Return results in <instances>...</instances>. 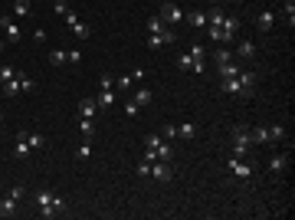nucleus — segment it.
<instances>
[{
	"label": "nucleus",
	"mask_w": 295,
	"mask_h": 220,
	"mask_svg": "<svg viewBox=\"0 0 295 220\" xmlns=\"http://www.w3.org/2000/svg\"><path fill=\"white\" fill-rule=\"evenodd\" d=\"M229 142H233V158H246L250 148H252V132L246 125H236L233 135H229Z\"/></svg>",
	"instance_id": "nucleus-1"
},
{
	"label": "nucleus",
	"mask_w": 295,
	"mask_h": 220,
	"mask_svg": "<svg viewBox=\"0 0 295 220\" xmlns=\"http://www.w3.org/2000/svg\"><path fill=\"white\" fill-rule=\"evenodd\" d=\"M0 89H3V96H7V99H13V96H20V92H33V89H36V82H33L26 73H17V76L7 79Z\"/></svg>",
	"instance_id": "nucleus-2"
},
{
	"label": "nucleus",
	"mask_w": 295,
	"mask_h": 220,
	"mask_svg": "<svg viewBox=\"0 0 295 220\" xmlns=\"http://www.w3.org/2000/svg\"><path fill=\"white\" fill-rule=\"evenodd\" d=\"M158 17H161V20L167 23V26H177V23H184V10H181L177 3H161Z\"/></svg>",
	"instance_id": "nucleus-3"
},
{
	"label": "nucleus",
	"mask_w": 295,
	"mask_h": 220,
	"mask_svg": "<svg viewBox=\"0 0 295 220\" xmlns=\"http://www.w3.org/2000/svg\"><path fill=\"white\" fill-rule=\"evenodd\" d=\"M243 23H240V17H223V23H220V33H223V43H233L236 40V30H240Z\"/></svg>",
	"instance_id": "nucleus-4"
},
{
	"label": "nucleus",
	"mask_w": 295,
	"mask_h": 220,
	"mask_svg": "<svg viewBox=\"0 0 295 220\" xmlns=\"http://www.w3.org/2000/svg\"><path fill=\"white\" fill-rule=\"evenodd\" d=\"M229 174L233 177H243V181H250L252 174H256V171H252V165H246V161H240V158H229Z\"/></svg>",
	"instance_id": "nucleus-5"
},
{
	"label": "nucleus",
	"mask_w": 295,
	"mask_h": 220,
	"mask_svg": "<svg viewBox=\"0 0 295 220\" xmlns=\"http://www.w3.org/2000/svg\"><path fill=\"white\" fill-rule=\"evenodd\" d=\"M0 30L7 36V43H20V26H17L13 17H0Z\"/></svg>",
	"instance_id": "nucleus-6"
},
{
	"label": "nucleus",
	"mask_w": 295,
	"mask_h": 220,
	"mask_svg": "<svg viewBox=\"0 0 295 220\" xmlns=\"http://www.w3.org/2000/svg\"><path fill=\"white\" fill-rule=\"evenodd\" d=\"M151 177L154 181H171L174 177V171H171V161H151Z\"/></svg>",
	"instance_id": "nucleus-7"
},
{
	"label": "nucleus",
	"mask_w": 295,
	"mask_h": 220,
	"mask_svg": "<svg viewBox=\"0 0 295 220\" xmlns=\"http://www.w3.org/2000/svg\"><path fill=\"white\" fill-rule=\"evenodd\" d=\"M174 40H177L174 30L167 26V30H161V33H151V36H148V46H151V49H158V46H167V43H174Z\"/></svg>",
	"instance_id": "nucleus-8"
},
{
	"label": "nucleus",
	"mask_w": 295,
	"mask_h": 220,
	"mask_svg": "<svg viewBox=\"0 0 295 220\" xmlns=\"http://www.w3.org/2000/svg\"><path fill=\"white\" fill-rule=\"evenodd\" d=\"M256 23H259L262 33H272V30H275V13L272 10H262L259 17H256Z\"/></svg>",
	"instance_id": "nucleus-9"
},
{
	"label": "nucleus",
	"mask_w": 295,
	"mask_h": 220,
	"mask_svg": "<svg viewBox=\"0 0 295 220\" xmlns=\"http://www.w3.org/2000/svg\"><path fill=\"white\" fill-rule=\"evenodd\" d=\"M220 86H223V92H229V96H246V89H243L240 76H233V79H223Z\"/></svg>",
	"instance_id": "nucleus-10"
},
{
	"label": "nucleus",
	"mask_w": 295,
	"mask_h": 220,
	"mask_svg": "<svg viewBox=\"0 0 295 220\" xmlns=\"http://www.w3.org/2000/svg\"><path fill=\"white\" fill-rule=\"evenodd\" d=\"M13 158H30V142H26V132L17 135V145H13Z\"/></svg>",
	"instance_id": "nucleus-11"
},
{
	"label": "nucleus",
	"mask_w": 295,
	"mask_h": 220,
	"mask_svg": "<svg viewBox=\"0 0 295 220\" xmlns=\"http://www.w3.org/2000/svg\"><path fill=\"white\" fill-rule=\"evenodd\" d=\"M217 73H220L223 79H233V76H240V73H243V66L229 59V63H220V66H217Z\"/></svg>",
	"instance_id": "nucleus-12"
},
{
	"label": "nucleus",
	"mask_w": 295,
	"mask_h": 220,
	"mask_svg": "<svg viewBox=\"0 0 295 220\" xmlns=\"http://www.w3.org/2000/svg\"><path fill=\"white\" fill-rule=\"evenodd\" d=\"M115 99H118V92H115V89H102V92H98V99H95V105H98V109H109V105H115Z\"/></svg>",
	"instance_id": "nucleus-13"
},
{
	"label": "nucleus",
	"mask_w": 295,
	"mask_h": 220,
	"mask_svg": "<svg viewBox=\"0 0 295 220\" xmlns=\"http://www.w3.org/2000/svg\"><path fill=\"white\" fill-rule=\"evenodd\" d=\"M233 56H240V59H252V56H256V43H252V40H243V43L233 49Z\"/></svg>",
	"instance_id": "nucleus-14"
},
{
	"label": "nucleus",
	"mask_w": 295,
	"mask_h": 220,
	"mask_svg": "<svg viewBox=\"0 0 295 220\" xmlns=\"http://www.w3.org/2000/svg\"><path fill=\"white\" fill-rule=\"evenodd\" d=\"M285 168H289V154H272V158H269V171H272V174H282Z\"/></svg>",
	"instance_id": "nucleus-15"
},
{
	"label": "nucleus",
	"mask_w": 295,
	"mask_h": 220,
	"mask_svg": "<svg viewBox=\"0 0 295 220\" xmlns=\"http://www.w3.org/2000/svg\"><path fill=\"white\" fill-rule=\"evenodd\" d=\"M95 112H98L95 99H82L79 102V115H82V119H95Z\"/></svg>",
	"instance_id": "nucleus-16"
},
{
	"label": "nucleus",
	"mask_w": 295,
	"mask_h": 220,
	"mask_svg": "<svg viewBox=\"0 0 295 220\" xmlns=\"http://www.w3.org/2000/svg\"><path fill=\"white\" fill-rule=\"evenodd\" d=\"M17 204H20V200H13L10 194H7V197L0 200V217H13V214H17Z\"/></svg>",
	"instance_id": "nucleus-17"
},
{
	"label": "nucleus",
	"mask_w": 295,
	"mask_h": 220,
	"mask_svg": "<svg viewBox=\"0 0 295 220\" xmlns=\"http://www.w3.org/2000/svg\"><path fill=\"white\" fill-rule=\"evenodd\" d=\"M69 30H72V36H79V40H86V36H92V26H89V23H82V20L69 23Z\"/></svg>",
	"instance_id": "nucleus-18"
},
{
	"label": "nucleus",
	"mask_w": 295,
	"mask_h": 220,
	"mask_svg": "<svg viewBox=\"0 0 295 220\" xmlns=\"http://www.w3.org/2000/svg\"><path fill=\"white\" fill-rule=\"evenodd\" d=\"M250 132H252V145H269V142H272L269 128H262V125H259V128H250Z\"/></svg>",
	"instance_id": "nucleus-19"
},
{
	"label": "nucleus",
	"mask_w": 295,
	"mask_h": 220,
	"mask_svg": "<svg viewBox=\"0 0 295 220\" xmlns=\"http://www.w3.org/2000/svg\"><path fill=\"white\" fill-rule=\"evenodd\" d=\"M53 200H56V194H53V191H46V187H40V191H36V204H40V210H43V207H49Z\"/></svg>",
	"instance_id": "nucleus-20"
},
{
	"label": "nucleus",
	"mask_w": 295,
	"mask_h": 220,
	"mask_svg": "<svg viewBox=\"0 0 295 220\" xmlns=\"http://www.w3.org/2000/svg\"><path fill=\"white\" fill-rule=\"evenodd\" d=\"M26 142H30V151H40V148H46V138L40 132H26Z\"/></svg>",
	"instance_id": "nucleus-21"
},
{
	"label": "nucleus",
	"mask_w": 295,
	"mask_h": 220,
	"mask_svg": "<svg viewBox=\"0 0 295 220\" xmlns=\"http://www.w3.org/2000/svg\"><path fill=\"white\" fill-rule=\"evenodd\" d=\"M256 73H240V82H243V89H246V96H252V89H256Z\"/></svg>",
	"instance_id": "nucleus-22"
},
{
	"label": "nucleus",
	"mask_w": 295,
	"mask_h": 220,
	"mask_svg": "<svg viewBox=\"0 0 295 220\" xmlns=\"http://www.w3.org/2000/svg\"><path fill=\"white\" fill-rule=\"evenodd\" d=\"M187 23H190V26H207V13L204 10H190L187 13Z\"/></svg>",
	"instance_id": "nucleus-23"
},
{
	"label": "nucleus",
	"mask_w": 295,
	"mask_h": 220,
	"mask_svg": "<svg viewBox=\"0 0 295 220\" xmlns=\"http://www.w3.org/2000/svg\"><path fill=\"white\" fill-rule=\"evenodd\" d=\"M194 135H197V128L190 125V122H184V125H177V138H184V142H190Z\"/></svg>",
	"instance_id": "nucleus-24"
},
{
	"label": "nucleus",
	"mask_w": 295,
	"mask_h": 220,
	"mask_svg": "<svg viewBox=\"0 0 295 220\" xmlns=\"http://www.w3.org/2000/svg\"><path fill=\"white\" fill-rule=\"evenodd\" d=\"M79 132L86 135V138L89 135H95V119H82V115H79Z\"/></svg>",
	"instance_id": "nucleus-25"
},
{
	"label": "nucleus",
	"mask_w": 295,
	"mask_h": 220,
	"mask_svg": "<svg viewBox=\"0 0 295 220\" xmlns=\"http://www.w3.org/2000/svg\"><path fill=\"white\" fill-rule=\"evenodd\" d=\"M282 13L289 20V26H295V0H282Z\"/></svg>",
	"instance_id": "nucleus-26"
},
{
	"label": "nucleus",
	"mask_w": 295,
	"mask_h": 220,
	"mask_svg": "<svg viewBox=\"0 0 295 220\" xmlns=\"http://www.w3.org/2000/svg\"><path fill=\"white\" fill-rule=\"evenodd\" d=\"M223 17H227V13L220 10V7H213V10L207 13V26H220V23H223Z\"/></svg>",
	"instance_id": "nucleus-27"
},
{
	"label": "nucleus",
	"mask_w": 295,
	"mask_h": 220,
	"mask_svg": "<svg viewBox=\"0 0 295 220\" xmlns=\"http://www.w3.org/2000/svg\"><path fill=\"white\" fill-rule=\"evenodd\" d=\"M151 99H154L151 89H138V92H135V102H138V105H151Z\"/></svg>",
	"instance_id": "nucleus-28"
},
{
	"label": "nucleus",
	"mask_w": 295,
	"mask_h": 220,
	"mask_svg": "<svg viewBox=\"0 0 295 220\" xmlns=\"http://www.w3.org/2000/svg\"><path fill=\"white\" fill-rule=\"evenodd\" d=\"M13 13H17V17H30V13H33L30 0H17V3H13Z\"/></svg>",
	"instance_id": "nucleus-29"
},
{
	"label": "nucleus",
	"mask_w": 295,
	"mask_h": 220,
	"mask_svg": "<svg viewBox=\"0 0 295 220\" xmlns=\"http://www.w3.org/2000/svg\"><path fill=\"white\" fill-rule=\"evenodd\" d=\"M161 30H167V23H164L161 17H151V20H148V33H161Z\"/></svg>",
	"instance_id": "nucleus-30"
},
{
	"label": "nucleus",
	"mask_w": 295,
	"mask_h": 220,
	"mask_svg": "<svg viewBox=\"0 0 295 220\" xmlns=\"http://www.w3.org/2000/svg\"><path fill=\"white\" fill-rule=\"evenodd\" d=\"M66 56H69V49H53V53H49V63H53V66H63Z\"/></svg>",
	"instance_id": "nucleus-31"
},
{
	"label": "nucleus",
	"mask_w": 295,
	"mask_h": 220,
	"mask_svg": "<svg viewBox=\"0 0 295 220\" xmlns=\"http://www.w3.org/2000/svg\"><path fill=\"white\" fill-rule=\"evenodd\" d=\"M229 59H233V49H227V46H223V49H217V53H213V63H229Z\"/></svg>",
	"instance_id": "nucleus-32"
},
{
	"label": "nucleus",
	"mask_w": 295,
	"mask_h": 220,
	"mask_svg": "<svg viewBox=\"0 0 295 220\" xmlns=\"http://www.w3.org/2000/svg\"><path fill=\"white\" fill-rule=\"evenodd\" d=\"M177 66H181V69H194V56L181 53V56H177Z\"/></svg>",
	"instance_id": "nucleus-33"
},
{
	"label": "nucleus",
	"mask_w": 295,
	"mask_h": 220,
	"mask_svg": "<svg viewBox=\"0 0 295 220\" xmlns=\"http://www.w3.org/2000/svg\"><path fill=\"white\" fill-rule=\"evenodd\" d=\"M138 112H141V105H138L135 99H128V102H125V115H128V119H135Z\"/></svg>",
	"instance_id": "nucleus-34"
},
{
	"label": "nucleus",
	"mask_w": 295,
	"mask_h": 220,
	"mask_svg": "<svg viewBox=\"0 0 295 220\" xmlns=\"http://www.w3.org/2000/svg\"><path fill=\"white\" fill-rule=\"evenodd\" d=\"M131 82H135V79H131V76H115V86H118V92H125V89H131Z\"/></svg>",
	"instance_id": "nucleus-35"
},
{
	"label": "nucleus",
	"mask_w": 295,
	"mask_h": 220,
	"mask_svg": "<svg viewBox=\"0 0 295 220\" xmlns=\"http://www.w3.org/2000/svg\"><path fill=\"white\" fill-rule=\"evenodd\" d=\"M13 76H17V69L13 66H0V86H3L7 79H13Z\"/></svg>",
	"instance_id": "nucleus-36"
},
{
	"label": "nucleus",
	"mask_w": 295,
	"mask_h": 220,
	"mask_svg": "<svg viewBox=\"0 0 295 220\" xmlns=\"http://www.w3.org/2000/svg\"><path fill=\"white\" fill-rule=\"evenodd\" d=\"M10 197L13 200H23V197H26V187H23V184H13L10 187Z\"/></svg>",
	"instance_id": "nucleus-37"
},
{
	"label": "nucleus",
	"mask_w": 295,
	"mask_h": 220,
	"mask_svg": "<svg viewBox=\"0 0 295 220\" xmlns=\"http://www.w3.org/2000/svg\"><path fill=\"white\" fill-rule=\"evenodd\" d=\"M161 138H167V142H171V138H177V125H164V128H161Z\"/></svg>",
	"instance_id": "nucleus-38"
},
{
	"label": "nucleus",
	"mask_w": 295,
	"mask_h": 220,
	"mask_svg": "<svg viewBox=\"0 0 295 220\" xmlns=\"http://www.w3.org/2000/svg\"><path fill=\"white\" fill-rule=\"evenodd\" d=\"M269 135H272V142H279V138H285V128L282 125H269Z\"/></svg>",
	"instance_id": "nucleus-39"
},
{
	"label": "nucleus",
	"mask_w": 295,
	"mask_h": 220,
	"mask_svg": "<svg viewBox=\"0 0 295 220\" xmlns=\"http://www.w3.org/2000/svg\"><path fill=\"white\" fill-rule=\"evenodd\" d=\"M66 63H72V66H79V63H82V53H79V49H69V56H66Z\"/></svg>",
	"instance_id": "nucleus-40"
},
{
	"label": "nucleus",
	"mask_w": 295,
	"mask_h": 220,
	"mask_svg": "<svg viewBox=\"0 0 295 220\" xmlns=\"http://www.w3.org/2000/svg\"><path fill=\"white\" fill-rule=\"evenodd\" d=\"M102 89H115V76L112 73H102Z\"/></svg>",
	"instance_id": "nucleus-41"
},
{
	"label": "nucleus",
	"mask_w": 295,
	"mask_h": 220,
	"mask_svg": "<svg viewBox=\"0 0 295 220\" xmlns=\"http://www.w3.org/2000/svg\"><path fill=\"white\" fill-rule=\"evenodd\" d=\"M138 177H151V165L148 161H138Z\"/></svg>",
	"instance_id": "nucleus-42"
},
{
	"label": "nucleus",
	"mask_w": 295,
	"mask_h": 220,
	"mask_svg": "<svg viewBox=\"0 0 295 220\" xmlns=\"http://www.w3.org/2000/svg\"><path fill=\"white\" fill-rule=\"evenodd\" d=\"M141 161H148V165H151V161H158V151H154V148H144Z\"/></svg>",
	"instance_id": "nucleus-43"
},
{
	"label": "nucleus",
	"mask_w": 295,
	"mask_h": 220,
	"mask_svg": "<svg viewBox=\"0 0 295 220\" xmlns=\"http://www.w3.org/2000/svg\"><path fill=\"white\" fill-rule=\"evenodd\" d=\"M79 158H82V161H86V158H92V148H89V145H79Z\"/></svg>",
	"instance_id": "nucleus-44"
},
{
	"label": "nucleus",
	"mask_w": 295,
	"mask_h": 220,
	"mask_svg": "<svg viewBox=\"0 0 295 220\" xmlns=\"http://www.w3.org/2000/svg\"><path fill=\"white\" fill-rule=\"evenodd\" d=\"M210 30V40H217V43H223V33H220V26H207Z\"/></svg>",
	"instance_id": "nucleus-45"
},
{
	"label": "nucleus",
	"mask_w": 295,
	"mask_h": 220,
	"mask_svg": "<svg viewBox=\"0 0 295 220\" xmlns=\"http://www.w3.org/2000/svg\"><path fill=\"white\" fill-rule=\"evenodd\" d=\"M56 10H59V13L66 17V13H69V3H66V0H56Z\"/></svg>",
	"instance_id": "nucleus-46"
},
{
	"label": "nucleus",
	"mask_w": 295,
	"mask_h": 220,
	"mask_svg": "<svg viewBox=\"0 0 295 220\" xmlns=\"http://www.w3.org/2000/svg\"><path fill=\"white\" fill-rule=\"evenodd\" d=\"M210 3H223V0H210Z\"/></svg>",
	"instance_id": "nucleus-47"
},
{
	"label": "nucleus",
	"mask_w": 295,
	"mask_h": 220,
	"mask_svg": "<svg viewBox=\"0 0 295 220\" xmlns=\"http://www.w3.org/2000/svg\"><path fill=\"white\" fill-rule=\"evenodd\" d=\"M0 122H3V112H0Z\"/></svg>",
	"instance_id": "nucleus-48"
},
{
	"label": "nucleus",
	"mask_w": 295,
	"mask_h": 220,
	"mask_svg": "<svg viewBox=\"0 0 295 220\" xmlns=\"http://www.w3.org/2000/svg\"><path fill=\"white\" fill-rule=\"evenodd\" d=\"M0 49H3V40H0Z\"/></svg>",
	"instance_id": "nucleus-49"
}]
</instances>
